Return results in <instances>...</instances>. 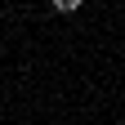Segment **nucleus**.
Segmentation results:
<instances>
[{"instance_id":"1","label":"nucleus","mask_w":125,"mask_h":125,"mask_svg":"<svg viewBox=\"0 0 125 125\" xmlns=\"http://www.w3.org/2000/svg\"><path fill=\"white\" fill-rule=\"evenodd\" d=\"M81 9V0H54V13H76Z\"/></svg>"}]
</instances>
